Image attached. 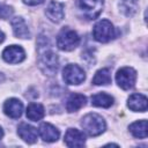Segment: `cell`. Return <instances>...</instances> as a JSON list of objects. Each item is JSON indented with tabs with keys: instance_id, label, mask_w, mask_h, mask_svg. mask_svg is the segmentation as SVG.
<instances>
[{
	"instance_id": "cell-1",
	"label": "cell",
	"mask_w": 148,
	"mask_h": 148,
	"mask_svg": "<svg viewBox=\"0 0 148 148\" xmlns=\"http://www.w3.org/2000/svg\"><path fill=\"white\" fill-rule=\"evenodd\" d=\"M81 126L83 131L90 136H97L105 131L106 124L104 119L97 113H88L82 118Z\"/></svg>"
},
{
	"instance_id": "cell-2",
	"label": "cell",
	"mask_w": 148,
	"mask_h": 148,
	"mask_svg": "<svg viewBox=\"0 0 148 148\" xmlns=\"http://www.w3.org/2000/svg\"><path fill=\"white\" fill-rule=\"evenodd\" d=\"M92 36L95 40L99 43H108L111 39L116 38L117 31L109 20H101L95 24L92 29Z\"/></svg>"
},
{
	"instance_id": "cell-3",
	"label": "cell",
	"mask_w": 148,
	"mask_h": 148,
	"mask_svg": "<svg viewBox=\"0 0 148 148\" xmlns=\"http://www.w3.org/2000/svg\"><path fill=\"white\" fill-rule=\"evenodd\" d=\"M80 44V37L76 31L64 28L57 37V46L61 51H72Z\"/></svg>"
},
{
	"instance_id": "cell-4",
	"label": "cell",
	"mask_w": 148,
	"mask_h": 148,
	"mask_svg": "<svg viewBox=\"0 0 148 148\" xmlns=\"http://www.w3.org/2000/svg\"><path fill=\"white\" fill-rule=\"evenodd\" d=\"M39 67L42 72L49 76H52L57 73L58 67H59V61H58V56L52 52L51 50H44L39 54Z\"/></svg>"
},
{
	"instance_id": "cell-5",
	"label": "cell",
	"mask_w": 148,
	"mask_h": 148,
	"mask_svg": "<svg viewBox=\"0 0 148 148\" xmlns=\"http://www.w3.org/2000/svg\"><path fill=\"white\" fill-rule=\"evenodd\" d=\"M62 79L67 84H80L84 81L86 73L79 65L69 64L62 71Z\"/></svg>"
},
{
	"instance_id": "cell-6",
	"label": "cell",
	"mask_w": 148,
	"mask_h": 148,
	"mask_svg": "<svg viewBox=\"0 0 148 148\" xmlns=\"http://www.w3.org/2000/svg\"><path fill=\"white\" fill-rule=\"evenodd\" d=\"M116 81L118 86L124 89L128 90L134 87L136 81V72L132 67H123L116 74Z\"/></svg>"
},
{
	"instance_id": "cell-7",
	"label": "cell",
	"mask_w": 148,
	"mask_h": 148,
	"mask_svg": "<svg viewBox=\"0 0 148 148\" xmlns=\"http://www.w3.org/2000/svg\"><path fill=\"white\" fill-rule=\"evenodd\" d=\"M79 7L88 20H95L102 12L103 0H79Z\"/></svg>"
},
{
	"instance_id": "cell-8",
	"label": "cell",
	"mask_w": 148,
	"mask_h": 148,
	"mask_svg": "<svg viewBox=\"0 0 148 148\" xmlns=\"http://www.w3.org/2000/svg\"><path fill=\"white\" fill-rule=\"evenodd\" d=\"M2 58L6 62L9 64H18L24 60L25 52L24 50L18 45H10L7 46L2 52Z\"/></svg>"
},
{
	"instance_id": "cell-9",
	"label": "cell",
	"mask_w": 148,
	"mask_h": 148,
	"mask_svg": "<svg viewBox=\"0 0 148 148\" xmlns=\"http://www.w3.org/2000/svg\"><path fill=\"white\" fill-rule=\"evenodd\" d=\"M22 111H23V104L17 98H9L3 104V112L13 119L20 118Z\"/></svg>"
},
{
	"instance_id": "cell-10",
	"label": "cell",
	"mask_w": 148,
	"mask_h": 148,
	"mask_svg": "<svg viewBox=\"0 0 148 148\" xmlns=\"http://www.w3.org/2000/svg\"><path fill=\"white\" fill-rule=\"evenodd\" d=\"M86 142L84 134L76 128H68L65 134V143L68 147H83Z\"/></svg>"
},
{
	"instance_id": "cell-11",
	"label": "cell",
	"mask_w": 148,
	"mask_h": 148,
	"mask_svg": "<svg viewBox=\"0 0 148 148\" xmlns=\"http://www.w3.org/2000/svg\"><path fill=\"white\" fill-rule=\"evenodd\" d=\"M45 14L46 16L52 21V22H60L62 18H64V15H65V12H64V5L59 1H56V0H52L49 6L46 7V10H45Z\"/></svg>"
},
{
	"instance_id": "cell-12",
	"label": "cell",
	"mask_w": 148,
	"mask_h": 148,
	"mask_svg": "<svg viewBox=\"0 0 148 148\" xmlns=\"http://www.w3.org/2000/svg\"><path fill=\"white\" fill-rule=\"evenodd\" d=\"M17 134L20 135V138L28 142V143H34L37 141V136H38V131L37 128H35L34 126L27 124V123H21L17 127Z\"/></svg>"
},
{
	"instance_id": "cell-13",
	"label": "cell",
	"mask_w": 148,
	"mask_h": 148,
	"mask_svg": "<svg viewBox=\"0 0 148 148\" xmlns=\"http://www.w3.org/2000/svg\"><path fill=\"white\" fill-rule=\"evenodd\" d=\"M147 97L142 94H132L127 99V106L135 112H145L147 110Z\"/></svg>"
},
{
	"instance_id": "cell-14",
	"label": "cell",
	"mask_w": 148,
	"mask_h": 148,
	"mask_svg": "<svg viewBox=\"0 0 148 148\" xmlns=\"http://www.w3.org/2000/svg\"><path fill=\"white\" fill-rule=\"evenodd\" d=\"M39 135L42 136V139L46 142H54L58 140L59 138V131L51 124L49 123H43L39 128Z\"/></svg>"
},
{
	"instance_id": "cell-15",
	"label": "cell",
	"mask_w": 148,
	"mask_h": 148,
	"mask_svg": "<svg viewBox=\"0 0 148 148\" xmlns=\"http://www.w3.org/2000/svg\"><path fill=\"white\" fill-rule=\"evenodd\" d=\"M10 24H12L14 35L17 38H23L24 39V38H29L30 37V32H29L28 25H27L25 21L22 17H14L10 21Z\"/></svg>"
},
{
	"instance_id": "cell-16",
	"label": "cell",
	"mask_w": 148,
	"mask_h": 148,
	"mask_svg": "<svg viewBox=\"0 0 148 148\" xmlns=\"http://www.w3.org/2000/svg\"><path fill=\"white\" fill-rule=\"evenodd\" d=\"M86 101L87 98L82 94H72L67 99L66 109L68 112H75L86 105Z\"/></svg>"
},
{
	"instance_id": "cell-17",
	"label": "cell",
	"mask_w": 148,
	"mask_h": 148,
	"mask_svg": "<svg viewBox=\"0 0 148 148\" xmlns=\"http://www.w3.org/2000/svg\"><path fill=\"white\" fill-rule=\"evenodd\" d=\"M44 108L39 103H30L27 108V118L32 121H38L44 117Z\"/></svg>"
},
{
	"instance_id": "cell-18",
	"label": "cell",
	"mask_w": 148,
	"mask_h": 148,
	"mask_svg": "<svg viewBox=\"0 0 148 148\" xmlns=\"http://www.w3.org/2000/svg\"><path fill=\"white\" fill-rule=\"evenodd\" d=\"M147 120L146 119H142V120H139V121H135L133 124L130 125V132L132 133L133 136L135 138H139V139H145L147 138Z\"/></svg>"
},
{
	"instance_id": "cell-19",
	"label": "cell",
	"mask_w": 148,
	"mask_h": 148,
	"mask_svg": "<svg viewBox=\"0 0 148 148\" xmlns=\"http://www.w3.org/2000/svg\"><path fill=\"white\" fill-rule=\"evenodd\" d=\"M91 104L98 108H110L113 104V97L105 92L95 94L91 96Z\"/></svg>"
},
{
	"instance_id": "cell-20",
	"label": "cell",
	"mask_w": 148,
	"mask_h": 148,
	"mask_svg": "<svg viewBox=\"0 0 148 148\" xmlns=\"http://www.w3.org/2000/svg\"><path fill=\"white\" fill-rule=\"evenodd\" d=\"M92 83L95 86H106L111 83V72L109 68H102L95 73L92 79Z\"/></svg>"
},
{
	"instance_id": "cell-21",
	"label": "cell",
	"mask_w": 148,
	"mask_h": 148,
	"mask_svg": "<svg viewBox=\"0 0 148 148\" xmlns=\"http://www.w3.org/2000/svg\"><path fill=\"white\" fill-rule=\"evenodd\" d=\"M119 7L126 16H132L138 9V0H120Z\"/></svg>"
},
{
	"instance_id": "cell-22",
	"label": "cell",
	"mask_w": 148,
	"mask_h": 148,
	"mask_svg": "<svg viewBox=\"0 0 148 148\" xmlns=\"http://www.w3.org/2000/svg\"><path fill=\"white\" fill-rule=\"evenodd\" d=\"M13 14V9L9 6H0V18H7Z\"/></svg>"
},
{
	"instance_id": "cell-23",
	"label": "cell",
	"mask_w": 148,
	"mask_h": 148,
	"mask_svg": "<svg viewBox=\"0 0 148 148\" xmlns=\"http://www.w3.org/2000/svg\"><path fill=\"white\" fill-rule=\"evenodd\" d=\"M23 2L25 5H29V6H37V5L43 3L44 0H23Z\"/></svg>"
},
{
	"instance_id": "cell-24",
	"label": "cell",
	"mask_w": 148,
	"mask_h": 148,
	"mask_svg": "<svg viewBox=\"0 0 148 148\" xmlns=\"http://www.w3.org/2000/svg\"><path fill=\"white\" fill-rule=\"evenodd\" d=\"M3 40H5V35L2 31H0V43H2Z\"/></svg>"
},
{
	"instance_id": "cell-25",
	"label": "cell",
	"mask_w": 148,
	"mask_h": 148,
	"mask_svg": "<svg viewBox=\"0 0 148 148\" xmlns=\"http://www.w3.org/2000/svg\"><path fill=\"white\" fill-rule=\"evenodd\" d=\"M2 136H3V131H2V128L0 127V140L2 139Z\"/></svg>"
},
{
	"instance_id": "cell-26",
	"label": "cell",
	"mask_w": 148,
	"mask_h": 148,
	"mask_svg": "<svg viewBox=\"0 0 148 148\" xmlns=\"http://www.w3.org/2000/svg\"><path fill=\"white\" fill-rule=\"evenodd\" d=\"M3 79H5V77H3V74H2V73H0V82H2V81H3Z\"/></svg>"
}]
</instances>
